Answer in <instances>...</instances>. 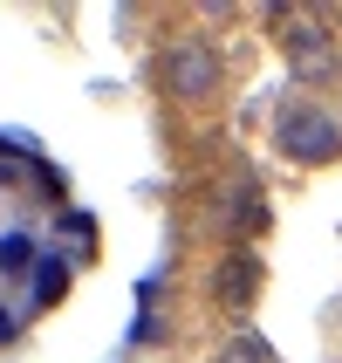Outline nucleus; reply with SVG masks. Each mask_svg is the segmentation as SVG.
Listing matches in <instances>:
<instances>
[{"instance_id": "1", "label": "nucleus", "mask_w": 342, "mask_h": 363, "mask_svg": "<svg viewBox=\"0 0 342 363\" xmlns=\"http://www.w3.org/2000/svg\"><path fill=\"white\" fill-rule=\"evenodd\" d=\"M267 21H274V41H281L295 82H329L336 76V35H329V21L315 7H274Z\"/></svg>"}, {"instance_id": "2", "label": "nucleus", "mask_w": 342, "mask_h": 363, "mask_svg": "<svg viewBox=\"0 0 342 363\" xmlns=\"http://www.w3.org/2000/svg\"><path fill=\"white\" fill-rule=\"evenodd\" d=\"M158 82H164V96H178V103H205L220 89V55L205 41H164Z\"/></svg>"}, {"instance_id": "3", "label": "nucleus", "mask_w": 342, "mask_h": 363, "mask_svg": "<svg viewBox=\"0 0 342 363\" xmlns=\"http://www.w3.org/2000/svg\"><path fill=\"white\" fill-rule=\"evenodd\" d=\"M281 144L295 151V164H329L342 151V130L329 123V110H315V103H287L281 110Z\"/></svg>"}, {"instance_id": "6", "label": "nucleus", "mask_w": 342, "mask_h": 363, "mask_svg": "<svg viewBox=\"0 0 342 363\" xmlns=\"http://www.w3.org/2000/svg\"><path fill=\"white\" fill-rule=\"evenodd\" d=\"M0 267H28V240H0Z\"/></svg>"}, {"instance_id": "5", "label": "nucleus", "mask_w": 342, "mask_h": 363, "mask_svg": "<svg viewBox=\"0 0 342 363\" xmlns=\"http://www.w3.org/2000/svg\"><path fill=\"white\" fill-rule=\"evenodd\" d=\"M212 363H267V350H261V336H226Z\"/></svg>"}, {"instance_id": "4", "label": "nucleus", "mask_w": 342, "mask_h": 363, "mask_svg": "<svg viewBox=\"0 0 342 363\" xmlns=\"http://www.w3.org/2000/svg\"><path fill=\"white\" fill-rule=\"evenodd\" d=\"M212 295H220L226 308H253V295H261V254H226L220 274H212Z\"/></svg>"}]
</instances>
